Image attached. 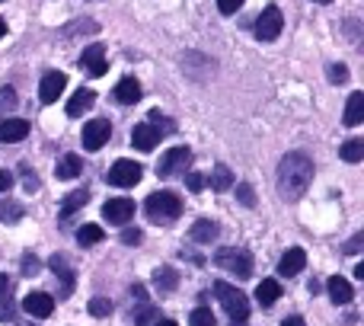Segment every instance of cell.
Instances as JSON below:
<instances>
[{
    "label": "cell",
    "instance_id": "obj_19",
    "mask_svg": "<svg viewBox=\"0 0 364 326\" xmlns=\"http://www.w3.org/2000/svg\"><path fill=\"white\" fill-rule=\"evenodd\" d=\"M218 224L214 221H208V218H201V221H195L192 224V231H188V237L195 240V243H211V240H218Z\"/></svg>",
    "mask_w": 364,
    "mask_h": 326
},
{
    "label": "cell",
    "instance_id": "obj_18",
    "mask_svg": "<svg viewBox=\"0 0 364 326\" xmlns=\"http://www.w3.org/2000/svg\"><path fill=\"white\" fill-rule=\"evenodd\" d=\"M326 291H329V298H333L336 304H348V301L355 298L352 285H348L342 275H333V278H329V282H326Z\"/></svg>",
    "mask_w": 364,
    "mask_h": 326
},
{
    "label": "cell",
    "instance_id": "obj_15",
    "mask_svg": "<svg viewBox=\"0 0 364 326\" xmlns=\"http://www.w3.org/2000/svg\"><path fill=\"white\" fill-rule=\"evenodd\" d=\"M93 102H96V93H93V90H83V87H80V90H77V93L68 100V115H70V119H80L83 112H90V109H93Z\"/></svg>",
    "mask_w": 364,
    "mask_h": 326
},
{
    "label": "cell",
    "instance_id": "obj_31",
    "mask_svg": "<svg viewBox=\"0 0 364 326\" xmlns=\"http://www.w3.org/2000/svg\"><path fill=\"white\" fill-rule=\"evenodd\" d=\"M90 314H93V317L112 314V301H106V298H93V301H90Z\"/></svg>",
    "mask_w": 364,
    "mask_h": 326
},
{
    "label": "cell",
    "instance_id": "obj_30",
    "mask_svg": "<svg viewBox=\"0 0 364 326\" xmlns=\"http://www.w3.org/2000/svg\"><path fill=\"white\" fill-rule=\"evenodd\" d=\"M188 326H214V314L211 307H195L188 317Z\"/></svg>",
    "mask_w": 364,
    "mask_h": 326
},
{
    "label": "cell",
    "instance_id": "obj_26",
    "mask_svg": "<svg viewBox=\"0 0 364 326\" xmlns=\"http://www.w3.org/2000/svg\"><path fill=\"white\" fill-rule=\"evenodd\" d=\"M230 186H233V173H230V167L218 163V167H214V173H211V189H214V192H227Z\"/></svg>",
    "mask_w": 364,
    "mask_h": 326
},
{
    "label": "cell",
    "instance_id": "obj_22",
    "mask_svg": "<svg viewBox=\"0 0 364 326\" xmlns=\"http://www.w3.org/2000/svg\"><path fill=\"white\" fill-rule=\"evenodd\" d=\"M83 173V163L77 154H64L61 160H58V167H55V176L58 179H74V176H80Z\"/></svg>",
    "mask_w": 364,
    "mask_h": 326
},
{
    "label": "cell",
    "instance_id": "obj_39",
    "mask_svg": "<svg viewBox=\"0 0 364 326\" xmlns=\"http://www.w3.org/2000/svg\"><path fill=\"white\" fill-rule=\"evenodd\" d=\"M188 189H192V192H201V189H205V176L192 173V176H188Z\"/></svg>",
    "mask_w": 364,
    "mask_h": 326
},
{
    "label": "cell",
    "instance_id": "obj_23",
    "mask_svg": "<svg viewBox=\"0 0 364 326\" xmlns=\"http://www.w3.org/2000/svg\"><path fill=\"white\" fill-rule=\"evenodd\" d=\"M364 122V93H352L348 96V106H346V125L355 128Z\"/></svg>",
    "mask_w": 364,
    "mask_h": 326
},
{
    "label": "cell",
    "instance_id": "obj_6",
    "mask_svg": "<svg viewBox=\"0 0 364 326\" xmlns=\"http://www.w3.org/2000/svg\"><path fill=\"white\" fill-rule=\"evenodd\" d=\"M141 176H144L141 163H134V160H115V163H112V169L106 173V179H109V186L128 189V186H138Z\"/></svg>",
    "mask_w": 364,
    "mask_h": 326
},
{
    "label": "cell",
    "instance_id": "obj_32",
    "mask_svg": "<svg viewBox=\"0 0 364 326\" xmlns=\"http://www.w3.org/2000/svg\"><path fill=\"white\" fill-rule=\"evenodd\" d=\"M16 90L13 87H4L0 90V112H4V109H16Z\"/></svg>",
    "mask_w": 364,
    "mask_h": 326
},
{
    "label": "cell",
    "instance_id": "obj_16",
    "mask_svg": "<svg viewBox=\"0 0 364 326\" xmlns=\"http://www.w3.org/2000/svg\"><path fill=\"white\" fill-rule=\"evenodd\" d=\"M26 135H29V122H23V119H4L0 122V141H4V144L23 141Z\"/></svg>",
    "mask_w": 364,
    "mask_h": 326
},
{
    "label": "cell",
    "instance_id": "obj_10",
    "mask_svg": "<svg viewBox=\"0 0 364 326\" xmlns=\"http://www.w3.org/2000/svg\"><path fill=\"white\" fill-rule=\"evenodd\" d=\"M80 68L87 70L90 77H102L109 70L106 48H102V45H87V48H83V55H80Z\"/></svg>",
    "mask_w": 364,
    "mask_h": 326
},
{
    "label": "cell",
    "instance_id": "obj_8",
    "mask_svg": "<svg viewBox=\"0 0 364 326\" xmlns=\"http://www.w3.org/2000/svg\"><path fill=\"white\" fill-rule=\"evenodd\" d=\"M109 135H112V125H109L106 119H93L83 125V151H100L102 144L109 141Z\"/></svg>",
    "mask_w": 364,
    "mask_h": 326
},
{
    "label": "cell",
    "instance_id": "obj_12",
    "mask_svg": "<svg viewBox=\"0 0 364 326\" xmlns=\"http://www.w3.org/2000/svg\"><path fill=\"white\" fill-rule=\"evenodd\" d=\"M160 138H164V135H160L151 122H141V125H134V132H132V144L144 154H151L154 147L160 144Z\"/></svg>",
    "mask_w": 364,
    "mask_h": 326
},
{
    "label": "cell",
    "instance_id": "obj_45",
    "mask_svg": "<svg viewBox=\"0 0 364 326\" xmlns=\"http://www.w3.org/2000/svg\"><path fill=\"white\" fill-rule=\"evenodd\" d=\"M4 32H6V23H4V19H0V36H4Z\"/></svg>",
    "mask_w": 364,
    "mask_h": 326
},
{
    "label": "cell",
    "instance_id": "obj_7",
    "mask_svg": "<svg viewBox=\"0 0 364 326\" xmlns=\"http://www.w3.org/2000/svg\"><path fill=\"white\" fill-rule=\"evenodd\" d=\"M192 163V151L188 147H170V151L160 157L157 163V173L160 176H176V173H186V167Z\"/></svg>",
    "mask_w": 364,
    "mask_h": 326
},
{
    "label": "cell",
    "instance_id": "obj_27",
    "mask_svg": "<svg viewBox=\"0 0 364 326\" xmlns=\"http://www.w3.org/2000/svg\"><path fill=\"white\" fill-rule=\"evenodd\" d=\"M154 285H157L160 291H173L179 285V278H176V269H170V265H160L157 272H154Z\"/></svg>",
    "mask_w": 364,
    "mask_h": 326
},
{
    "label": "cell",
    "instance_id": "obj_44",
    "mask_svg": "<svg viewBox=\"0 0 364 326\" xmlns=\"http://www.w3.org/2000/svg\"><path fill=\"white\" fill-rule=\"evenodd\" d=\"M154 326H176V320H157Z\"/></svg>",
    "mask_w": 364,
    "mask_h": 326
},
{
    "label": "cell",
    "instance_id": "obj_4",
    "mask_svg": "<svg viewBox=\"0 0 364 326\" xmlns=\"http://www.w3.org/2000/svg\"><path fill=\"white\" fill-rule=\"evenodd\" d=\"M214 263H218V269L230 272V275H237V278L252 275V256L246 250H220L218 256H214Z\"/></svg>",
    "mask_w": 364,
    "mask_h": 326
},
{
    "label": "cell",
    "instance_id": "obj_42",
    "mask_svg": "<svg viewBox=\"0 0 364 326\" xmlns=\"http://www.w3.org/2000/svg\"><path fill=\"white\" fill-rule=\"evenodd\" d=\"M361 243H364V233H358V237H355L352 243L346 246V253H352V256H355V253H361Z\"/></svg>",
    "mask_w": 364,
    "mask_h": 326
},
{
    "label": "cell",
    "instance_id": "obj_17",
    "mask_svg": "<svg viewBox=\"0 0 364 326\" xmlns=\"http://www.w3.org/2000/svg\"><path fill=\"white\" fill-rule=\"evenodd\" d=\"M115 100H119L122 106H134V102H141V83L134 80V77L119 80L115 83Z\"/></svg>",
    "mask_w": 364,
    "mask_h": 326
},
{
    "label": "cell",
    "instance_id": "obj_46",
    "mask_svg": "<svg viewBox=\"0 0 364 326\" xmlns=\"http://www.w3.org/2000/svg\"><path fill=\"white\" fill-rule=\"evenodd\" d=\"M316 4H333V0H316Z\"/></svg>",
    "mask_w": 364,
    "mask_h": 326
},
{
    "label": "cell",
    "instance_id": "obj_37",
    "mask_svg": "<svg viewBox=\"0 0 364 326\" xmlns=\"http://www.w3.org/2000/svg\"><path fill=\"white\" fill-rule=\"evenodd\" d=\"M240 6H243V0H218V10L224 13V16H230V13H237Z\"/></svg>",
    "mask_w": 364,
    "mask_h": 326
},
{
    "label": "cell",
    "instance_id": "obj_41",
    "mask_svg": "<svg viewBox=\"0 0 364 326\" xmlns=\"http://www.w3.org/2000/svg\"><path fill=\"white\" fill-rule=\"evenodd\" d=\"M13 186V173H6V169H0V192H6V189Z\"/></svg>",
    "mask_w": 364,
    "mask_h": 326
},
{
    "label": "cell",
    "instance_id": "obj_33",
    "mask_svg": "<svg viewBox=\"0 0 364 326\" xmlns=\"http://www.w3.org/2000/svg\"><path fill=\"white\" fill-rule=\"evenodd\" d=\"M329 83H348V68L346 64H333V68H329Z\"/></svg>",
    "mask_w": 364,
    "mask_h": 326
},
{
    "label": "cell",
    "instance_id": "obj_25",
    "mask_svg": "<svg viewBox=\"0 0 364 326\" xmlns=\"http://www.w3.org/2000/svg\"><path fill=\"white\" fill-rule=\"evenodd\" d=\"M339 157L346 163H361L364 160V141L361 138H348L346 144L339 147Z\"/></svg>",
    "mask_w": 364,
    "mask_h": 326
},
{
    "label": "cell",
    "instance_id": "obj_13",
    "mask_svg": "<svg viewBox=\"0 0 364 326\" xmlns=\"http://www.w3.org/2000/svg\"><path fill=\"white\" fill-rule=\"evenodd\" d=\"M64 87H68V77H64L61 70H51V74H45L42 83H38V96H42V102H55L58 96L64 93Z\"/></svg>",
    "mask_w": 364,
    "mask_h": 326
},
{
    "label": "cell",
    "instance_id": "obj_36",
    "mask_svg": "<svg viewBox=\"0 0 364 326\" xmlns=\"http://www.w3.org/2000/svg\"><path fill=\"white\" fill-rule=\"evenodd\" d=\"M38 269H42V263H38L32 253H26V256H23V275H36Z\"/></svg>",
    "mask_w": 364,
    "mask_h": 326
},
{
    "label": "cell",
    "instance_id": "obj_1",
    "mask_svg": "<svg viewBox=\"0 0 364 326\" xmlns=\"http://www.w3.org/2000/svg\"><path fill=\"white\" fill-rule=\"evenodd\" d=\"M314 182V160L301 151L284 154L278 163V195L288 201H297Z\"/></svg>",
    "mask_w": 364,
    "mask_h": 326
},
{
    "label": "cell",
    "instance_id": "obj_35",
    "mask_svg": "<svg viewBox=\"0 0 364 326\" xmlns=\"http://www.w3.org/2000/svg\"><path fill=\"white\" fill-rule=\"evenodd\" d=\"M237 195H240V201H243L246 208H252V205H256V195H252V189L246 186V182H240V186H237Z\"/></svg>",
    "mask_w": 364,
    "mask_h": 326
},
{
    "label": "cell",
    "instance_id": "obj_34",
    "mask_svg": "<svg viewBox=\"0 0 364 326\" xmlns=\"http://www.w3.org/2000/svg\"><path fill=\"white\" fill-rule=\"evenodd\" d=\"M0 218H4L6 224H13V221L23 218V208H16V205H0Z\"/></svg>",
    "mask_w": 364,
    "mask_h": 326
},
{
    "label": "cell",
    "instance_id": "obj_14",
    "mask_svg": "<svg viewBox=\"0 0 364 326\" xmlns=\"http://www.w3.org/2000/svg\"><path fill=\"white\" fill-rule=\"evenodd\" d=\"M304 265H307V253H304L301 246H291L282 256V263H278V275H297Z\"/></svg>",
    "mask_w": 364,
    "mask_h": 326
},
{
    "label": "cell",
    "instance_id": "obj_43",
    "mask_svg": "<svg viewBox=\"0 0 364 326\" xmlns=\"http://www.w3.org/2000/svg\"><path fill=\"white\" fill-rule=\"evenodd\" d=\"M282 326H307V323H304V317H288V320H282Z\"/></svg>",
    "mask_w": 364,
    "mask_h": 326
},
{
    "label": "cell",
    "instance_id": "obj_40",
    "mask_svg": "<svg viewBox=\"0 0 364 326\" xmlns=\"http://www.w3.org/2000/svg\"><path fill=\"white\" fill-rule=\"evenodd\" d=\"M10 291H13V282L6 275H0V304L6 301V298H10Z\"/></svg>",
    "mask_w": 364,
    "mask_h": 326
},
{
    "label": "cell",
    "instance_id": "obj_20",
    "mask_svg": "<svg viewBox=\"0 0 364 326\" xmlns=\"http://www.w3.org/2000/svg\"><path fill=\"white\" fill-rule=\"evenodd\" d=\"M48 265H51V272H55V275L64 282L61 295H70V291H74V272H70L68 259H64V256H51V259H48Z\"/></svg>",
    "mask_w": 364,
    "mask_h": 326
},
{
    "label": "cell",
    "instance_id": "obj_11",
    "mask_svg": "<svg viewBox=\"0 0 364 326\" xmlns=\"http://www.w3.org/2000/svg\"><path fill=\"white\" fill-rule=\"evenodd\" d=\"M102 218H106L109 224H128V221L134 218V201L132 199H109L106 205H102Z\"/></svg>",
    "mask_w": 364,
    "mask_h": 326
},
{
    "label": "cell",
    "instance_id": "obj_3",
    "mask_svg": "<svg viewBox=\"0 0 364 326\" xmlns=\"http://www.w3.org/2000/svg\"><path fill=\"white\" fill-rule=\"evenodd\" d=\"M214 295H218L220 307L227 310V317H230L233 326H243L246 320H250V301H246L243 291H237L227 282H214Z\"/></svg>",
    "mask_w": 364,
    "mask_h": 326
},
{
    "label": "cell",
    "instance_id": "obj_24",
    "mask_svg": "<svg viewBox=\"0 0 364 326\" xmlns=\"http://www.w3.org/2000/svg\"><path fill=\"white\" fill-rule=\"evenodd\" d=\"M87 199H90V192L87 189H74V192L64 199V205H61V221H68L74 211H80L83 205H87Z\"/></svg>",
    "mask_w": 364,
    "mask_h": 326
},
{
    "label": "cell",
    "instance_id": "obj_9",
    "mask_svg": "<svg viewBox=\"0 0 364 326\" xmlns=\"http://www.w3.org/2000/svg\"><path fill=\"white\" fill-rule=\"evenodd\" d=\"M23 310L29 317L45 320V317H51V310H55V298H51L48 291H29V295L23 298Z\"/></svg>",
    "mask_w": 364,
    "mask_h": 326
},
{
    "label": "cell",
    "instance_id": "obj_29",
    "mask_svg": "<svg viewBox=\"0 0 364 326\" xmlns=\"http://www.w3.org/2000/svg\"><path fill=\"white\" fill-rule=\"evenodd\" d=\"M160 320V310L151 307V304H141L138 314H134V326H154Z\"/></svg>",
    "mask_w": 364,
    "mask_h": 326
},
{
    "label": "cell",
    "instance_id": "obj_28",
    "mask_svg": "<svg viewBox=\"0 0 364 326\" xmlns=\"http://www.w3.org/2000/svg\"><path fill=\"white\" fill-rule=\"evenodd\" d=\"M102 227L100 224H83L80 231H77V240H80V246H93V243H102Z\"/></svg>",
    "mask_w": 364,
    "mask_h": 326
},
{
    "label": "cell",
    "instance_id": "obj_2",
    "mask_svg": "<svg viewBox=\"0 0 364 326\" xmlns=\"http://www.w3.org/2000/svg\"><path fill=\"white\" fill-rule=\"evenodd\" d=\"M144 211L154 224H166V221H176L182 214V199L176 192H170V189H160V192L147 195Z\"/></svg>",
    "mask_w": 364,
    "mask_h": 326
},
{
    "label": "cell",
    "instance_id": "obj_38",
    "mask_svg": "<svg viewBox=\"0 0 364 326\" xmlns=\"http://www.w3.org/2000/svg\"><path fill=\"white\" fill-rule=\"evenodd\" d=\"M122 243H128V246L141 243V231H138V227H134V231H132V227H128V231H122Z\"/></svg>",
    "mask_w": 364,
    "mask_h": 326
},
{
    "label": "cell",
    "instance_id": "obj_47",
    "mask_svg": "<svg viewBox=\"0 0 364 326\" xmlns=\"http://www.w3.org/2000/svg\"><path fill=\"white\" fill-rule=\"evenodd\" d=\"M0 4H4V0H0Z\"/></svg>",
    "mask_w": 364,
    "mask_h": 326
},
{
    "label": "cell",
    "instance_id": "obj_5",
    "mask_svg": "<svg viewBox=\"0 0 364 326\" xmlns=\"http://www.w3.org/2000/svg\"><path fill=\"white\" fill-rule=\"evenodd\" d=\"M282 29H284V16H282V10L278 6H265L262 13L256 16V38H262V42H275L278 36H282Z\"/></svg>",
    "mask_w": 364,
    "mask_h": 326
},
{
    "label": "cell",
    "instance_id": "obj_21",
    "mask_svg": "<svg viewBox=\"0 0 364 326\" xmlns=\"http://www.w3.org/2000/svg\"><path fill=\"white\" fill-rule=\"evenodd\" d=\"M278 298H282V285H278L275 278H262L259 288H256V301L262 304V307H272Z\"/></svg>",
    "mask_w": 364,
    "mask_h": 326
}]
</instances>
